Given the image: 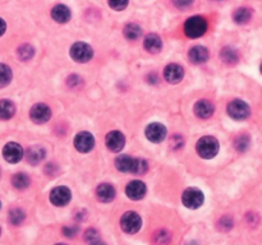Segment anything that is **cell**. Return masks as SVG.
Here are the masks:
<instances>
[{"label": "cell", "mask_w": 262, "mask_h": 245, "mask_svg": "<svg viewBox=\"0 0 262 245\" xmlns=\"http://www.w3.org/2000/svg\"><path fill=\"white\" fill-rule=\"evenodd\" d=\"M106 147L113 152H121L123 149L124 144H126V138H124L123 134L118 131H113L110 133H107L106 138Z\"/></svg>", "instance_id": "7c38bea8"}, {"label": "cell", "mask_w": 262, "mask_h": 245, "mask_svg": "<svg viewBox=\"0 0 262 245\" xmlns=\"http://www.w3.org/2000/svg\"><path fill=\"white\" fill-rule=\"evenodd\" d=\"M3 156L8 162L17 164L23 157V149L18 143L11 142V143L6 144V147L3 148Z\"/></svg>", "instance_id": "8fae6325"}, {"label": "cell", "mask_w": 262, "mask_h": 245, "mask_svg": "<svg viewBox=\"0 0 262 245\" xmlns=\"http://www.w3.org/2000/svg\"><path fill=\"white\" fill-rule=\"evenodd\" d=\"M30 116L32 121H35L36 124H44V123L49 121V119L51 117V110L48 105L36 104L31 109Z\"/></svg>", "instance_id": "9c48e42d"}, {"label": "cell", "mask_w": 262, "mask_h": 245, "mask_svg": "<svg viewBox=\"0 0 262 245\" xmlns=\"http://www.w3.org/2000/svg\"><path fill=\"white\" fill-rule=\"evenodd\" d=\"M30 178L23 173L16 174L13 176V179H12V184H13V187L17 188V189H26L30 185Z\"/></svg>", "instance_id": "484cf974"}, {"label": "cell", "mask_w": 262, "mask_h": 245, "mask_svg": "<svg viewBox=\"0 0 262 245\" xmlns=\"http://www.w3.org/2000/svg\"><path fill=\"white\" fill-rule=\"evenodd\" d=\"M126 193L128 195V198L133 200H139L144 197L146 194V185H144L142 181L134 180L127 185Z\"/></svg>", "instance_id": "4fadbf2b"}, {"label": "cell", "mask_w": 262, "mask_h": 245, "mask_svg": "<svg viewBox=\"0 0 262 245\" xmlns=\"http://www.w3.org/2000/svg\"><path fill=\"white\" fill-rule=\"evenodd\" d=\"M161 48H163V41H161V38L158 35L151 33V35L146 36V38H144V49L146 50L153 54H156L161 50Z\"/></svg>", "instance_id": "ffe728a7"}, {"label": "cell", "mask_w": 262, "mask_h": 245, "mask_svg": "<svg viewBox=\"0 0 262 245\" xmlns=\"http://www.w3.org/2000/svg\"><path fill=\"white\" fill-rule=\"evenodd\" d=\"M44 157H45V149L43 147L33 146L27 151V161L31 165H38L39 162L44 160Z\"/></svg>", "instance_id": "44dd1931"}, {"label": "cell", "mask_w": 262, "mask_h": 245, "mask_svg": "<svg viewBox=\"0 0 262 245\" xmlns=\"http://www.w3.org/2000/svg\"><path fill=\"white\" fill-rule=\"evenodd\" d=\"M234 147L238 149L239 152H244L249 147V138L246 134H242V136L237 137L236 141H234Z\"/></svg>", "instance_id": "f546056e"}, {"label": "cell", "mask_w": 262, "mask_h": 245, "mask_svg": "<svg viewBox=\"0 0 262 245\" xmlns=\"http://www.w3.org/2000/svg\"><path fill=\"white\" fill-rule=\"evenodd\" d=\"M146 137L153 143H160L166 137V128L160 123H151L146 128Z\"/></svg>", "instance_id": "30bf717a"}, {"label": "cell", "mask_w": 262, "mask_h": 245, "mask_svg": "<svg viewBox=\"0 0 262 245\" xmlns=\"http://www.w3.org/2000/svg\"><path fill=\"white\" fill-rule=\"evenodd\" d=\"M203 193L197 188H188L183 192L182 194V202L190 210H196V208L201 207L203 203Z\"/></svg>", "instance_id": "3957f363"}, {"label": "cell", "mask_w": 262, "mask_h": 245, "mask_svg": "<svg viewBox=\"0 0 262 245\" xmlns=\"http://www.w3.org/2000/svg\"><path fill=\"white\" fill-rule=\"evenodd\" d=\"M92 55H94V51H92L91 46L85 43H76L70 48V56L73 58V60L78 61V63L90 61Z\"/></svg>", "instance_id": "8992f818"}, {"label": "cell", "mask_w": 262, "mask_h": 245, "mask_svg": "<svg viewBox=\"0 0 262 245\" xmlns=\"http://www.w3.org/2000/svg\"><path fill=\"white\" fill-rule=\"evenodd\" d=\"M251 17H252V12L251 9L248 8H239L234 12V14H233V18H234L236 23L238 24L247 23V22H249Z\"/></svg>", "instance_id": "d4e9b609"}, {"label": "cell", "mask_w": 262, "mask_h": 245, "mask_svg": "<svg viewBox=\"0 0 262 245\" xmlns=\"http://www.w3.org/2000/svg\"><path fill=\"white\" fill-rule=\"evenodd\" d=\"M85 240L87 242H91V244H96L100 241V234L95 229H90L86 231Z\"/></svg>", "instance_id": "1f68e13d"}, {"label": "cell", "mask_w": 262, "mask_h": 245, "mask_svg": "<svg viewBox=\"0 0 262 245\" xmlns=\"http://www.w3.org/2000/svg\"><path fill=\"white\" fill-rule=\"evenodd\" d=\"M70 190L67 187H56L51 190L50 193V200L54 206L58 207H63V206L68 205L70 200Z\"/></svg>", "instance_id": "ba28073f"}, {"label": "cell", "mask_w": 262, "mask_h": 245, "mask_svg": "<svg viewBox=\"0 0 262 245\" xmlns=\"http://www.w3.org/2000/svg\"><path fill=\"white\" fill-rule=\"evenodd\" d=\"M233 227V221L230 217H222L219 221V229L222 230V231H228Z\"/></svg>", "instance_id": "836d02e7"}, {"label": "cell", "mask_w": 262, "mask_h": 245, "mask_svg": "<svg viewBox=\"0 0 262 245\" xmlns=\"http://www.w3.org/2000/svg\"><path fill=\"white\" fill-rule=\"evenodd\" d=\"M220 58L227 64H236L238 61V54L233 48H224L220 53Z\"/></svg>", "instance_id": "603a6c76"}, {"label": "cell", "mask_w": 262, "mask_h": 245, "mask_svg": "<svg viewBox=\"0 0 262 245\" xmlns=\"http://www.w3.org/2000/svg\"><path fill=\"white\" fill-rule=\"evenodd\" d=\"M96 194L99 200L104 203L111 202L115 198V189L110 185V184H101L96 190Z\"/></svg>", "instance_id": "d6986e66"}, {"label": "cell", "mask_w": 262, "mask_h": 245, "mask_svg": "<svg viewBox=\"0 0 262 245\" xmlns=\"http://www.w3.org/2000/svg\"><path fill=\"white\" fill-rule=\"evenodd\" d=\"M81 85H82V79H81L78 75H70V77L68 78V86H69L70 88H78L81 87Z\"/></svg>", "instance_id": "8d00e7d4"}, {"label": "cell", "mask_w": 262, "mask_h": 245, "mask_svg": "<svg viewBox=\"0 0 262 245\" xmlns=\"http://www.w3.org/2000/svg\"><path fill=\"white\" fill-rule=\"evenodd\" d=\"M141 35H142L141 27L136 23L127 24L126 28H124V36H126V37L131 41L137 40V38L141 37Z\"/></svg>", "instance_id": "cb8c5ba5"}, {"label": "cell", "mask_w": 262, "mask_h": 245, "mask_svg": "<svg viewBox=\"0 0 262 245\" xmlns=\"http://www.w3.org/2000/svg\"><path fill=\"white\" fill-rule=\"evenodd\" d=\"M74 146L77 148V151L82 152V153H87L95 146L94 136L91 133H89V132H81V133H78L76 136Z\"/></svg>", "instance_id": "52a82bcc"}, {"label": "cell", "mask_w": 262, "mask_h": 245, "mask_svg": "<svg viewBox=\"0 0 262 245\" xmlns=\"http://www.w3.org/2000/svg\"><path fill=\"white\" fill-rule=\"evenodd\" d=\"M51 17H53L54 21H56L58 23H67L70 19V11L68 7L59 4V6H56L53 8V11H51Z\"/></svg>", "instance_id": "e0dca14e"}, {"label": "cell", "mask_w": 262, "mask_h": 245, "mask_svg": "<svg viewBox=\"0 0 262 245\" xmlns=\"http://www.w3.org/2000/svg\"><path fill=\"white\" fill-rule=\"evenodd\" d=\"M14 105L9 100H0V119L8 120L14 115Z\"/></svg>", "instance_id": "7402d4cb"}, {"label": "cell", "mask_w": 262, "mask_h": 245, "mask_svg": "<svg viewBox=\"0 0 262 245\" xmlns=\"http://www.w3.org/2000/svg\"><path fill=\"white\" fill-rule=\"evenodd\" d=\"M228 114L234 120H244L251 114V109L248 105L242 100H233L228 105Z\"/></svg>", "instance_id": "5b68a950"}, {"label": "cell", "mask_w": 262, "mask_h": 245, "mask_svg": "<svg viewBox=\"0 0 262 245\" xmlns=\"http://www.w3.org/2000/svg\"><path fill=\"white\" fill-rule=\"evenodd\" d=\"M195 0H173L174 6L178 9H188L193 4Z\"/></svg>", "instance_id": "e575fe53"}, {"label": "cell", "mask_w": 262, "mask_h": 245, "mask_svg": "<svg viewBox=\"0 0 262 245\" xmlns=\"http://www.w3.org/2000/svg\"><path fill=\"white\" fill-rule=\"evenodd\" d=\"M207 31V22L203 17L195 16L187 19L184 23V33L191 38H197L205 35Z\"/></svg>", "instance_id": "7a4b0ae2"}, {"label": "cell", "mask_w": 262, "mask_h": 245, "mask_svg": "<svg viewBox=\"0 0 262 245\" xmlns=\"http://www.w3.org/2000/svg\"><path fill=\"white\" fill-rule=\"evenodd\" d=\"M33 54H35V50H33V48L31 45H22L21 48L18 49V58L21 59L22 61H27L30 60L31 58L33 56Z\"/></svg>", "instance_id": "83f0119b"}, {"label": "cell", "mask_w": 262, "mask_h": 245, "mask_svg": "<svg viewBox=\"0 0 262 245\" xmlns=\"http://www.w3.org/2000/svg\"><path fill=\"white\" fill-rule=\"evenodd\" d=\"M24 220V212L19 208H14L9 213V221L12 222V225H21Z\"/></svg>", "instance_id": "f1b7e54d"}, {"label": "cell", "mask_w": 262, "mask_h": 245, "mask_svg": "<svg viewBox=\"0 0 262 245\" xmlns=\"http://www.w3.org/2000/svg\"><path fill=\"white\" fill-rule=\"evenodd\" d=\"M12 80V70L8 65L0 64V88L6 87Z\"/></svg>", "instance_id": "4316f807"}, {"label": "cell", "mask_w": 262, "mask_h": 245, "mask_svg": "<svg viewBox=\"0 0 262 245\" xmlns=\"http://www.w3.org/2000/svg\"><path fill=\"white\" fill-rule=\"evenodd\" d=\"M76 231H77V230H76V227H64V229H63V232H64L65 236H68V237L74 236Z\"/></svg>", "instance_id": "74e56055"}, {"label": "cell", "mask_w": 262, "mask_h": 245, "mask_svg": "<svg viewBox=\"0 0 262 245\" xmlns=\"http://www.w3.org/2000/svg\"><path fill=\"white\" fill-rule=\"evenodd\" d=\"M115 166H117V169H118L119 171H122V173L133 174L134 158H132L131 156L121 155L115 160Z\"/></svg>", "instance_id": "ac0fdd59"}, {"label": "cell", "mask_w": 262, "mask_h": 245, "mask_svg": "<svg viewBox=\"0 0 262 245\" xmlns=\"http://www.w3.org/2000/svg\"><path fill=\"white\" fill-rule=\"evenodd\" d=\"M209 59V51L203 46H195L190 51V60L193 64H202Z\"/></svg>", "instance_id": "2e32d148"}, {"label": "cell", "mask_w": 262, "mask_h": 245, "mask_svg": "<svg viewBox=\"0 0 262 245\" xmlns=\"http://www.w3.org/2000/svg\"><path fill=\"white\" fill-rule=\"evenodd\" d=\"M148 165L147 162L142 158H134V168H133V174L134 175H143L146 171H147Z\"/></svg>", "instance_id": "4dcf8cb0"}, {"label": "cell", "mask_w": 262, "mask_h": 245, "mask_svg": "<svg viewBox=\"0 0 262 245\" xmlns=\"http://www.w3.org/2000/svg\"><path fill=\"white\" fill-rule=\"evenodd\" d=\"M107 3L114 11H123L128 6V0H107Z\"/></svg>", "instance_id": "d6a6232c"}, {"label": "cell", "mask_w": 262, "mask_h": 245, "mask_svg": "<svg viewBox=\"0 0 262 245\" xmlns=\"http://www.w3.org/2000/svg\"><path fill=\"white\" fill-rule=\"evenodd\" d=\"M170 240V235L166 231L161 230V231H158L155 234V241L156 242H168Z\"/></svg>", "instance_id": "d590c367"}, {"label": "cell", "mask_w": 262, "mask_h": 245, "mask_svg": "<svg viewBox=\"0 0 262 245\" xmlns=\"http://www.w3.org/2000/svg\"><path fill=\"white\" fill-rule=\"evenodd\" d=\"M6 28H7L6 22H4V19L0 18V36L4 35V32H6Z\"/></svg>", "instance_id": "f35d334b"}, {"label": "cell", "mask_w": 262, "mask_h": 245, "mask_svg": "<svg viewBox=\"0 0 262 245\" xmlns=\"http://www.w3.org/2000/svg\"><path fill=\"white\" fill-rule=\"evenodd\" d=\"M195 114L201 119H207L214 114V105L207 100H201L195 105Z\"/></svg>", "instance_id": "9a60e30c"}, {"label": "cell", "mask_w": 262, "mask_h": 245, "mask_svg": "<svg viewBox=\"0 0 262 245\" xmlns=\"http://www.w3.org/2000/svg\"><path fill=\"white\" fill-rule=\"evenodd\" d=\"M164 77L169 83H179L184 77V70L178 64H169L164 69Z\"/></svg>", "instance_id": "5bb4252c"}, {"label": "cell", "mask_w": 262, "mask_h": 245, "mask_svg": "<svg viewBox=\"0 0 262 245\" xmlns=\"http://www.w3.org/2000/svg\"><path fill=\"white\" fill-rule=\"evenodd\" d=\"M259 69H261V73H262V64H261V68H259Z\"/></svg>", "instance_id": "ab89813d"}, {"label": "cell", "mask_w": 262, "mask_h": 245, "mask_svg": "<svg viewBox=\"0 0 262 245\" xmlns=\"http://www.w3.org/2000/svg\"><path fill=\"white\" fill-rule=\"evenodd\" d=\"M196 149H197V153L201 157L210 160V158L215 157L217 155V152H219V142L214 137H203V138L198 141Z\"/></svg>", "instance_id": "6da1fadb"}, {"label": "cell", "mask_w": 262, "mask_h": 245, "mask_svg": "<svg viewBox=\"0 0 262 245\" xmlns=\"http://www.w3.org/2000/svg\"><path fill=\"white\" fill-rule=\"evenodd\" d=\"M121 226L127 234H136L139 231L142 226V220L137 212L124 213L121 220Z\"/></svg>", "instance_id": "277c9868"}]
</instances>
